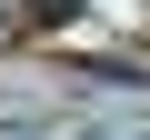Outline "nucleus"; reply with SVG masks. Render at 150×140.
Returning a JSON list of instances; mask_svg holds the SVG:
<instances>
[{"label": "nucleus", "instance_id": "f03ea898", "mask_svg": "<svg viewBox=\"0 0 150 140\" xmlns=\"http://www.w3.org/2000/svg\"><path fill=\"white\" fill-rule=\"evenodd\" d=\"M10 140H40V130H10Z\"/></svg>", "mask_w": 150, "mask_h": 140}, {"label": "nucleus", "instance_id": "f257e3e1", "mask_svg": "<svg viewBox=\"0 0 150 140\" xmlns=\"http://www.w3.org/2000/svg\"><path fill=\"white\" fill-rule=\"evenodd\" d=\"M100 140H120V130H100ZM130 140H150V130H130Z\"/></svg>", "mask_w": 150, "mask_h": 140}]
</instances>
